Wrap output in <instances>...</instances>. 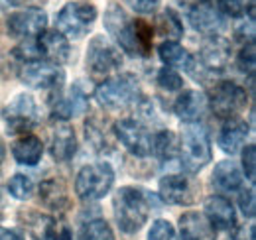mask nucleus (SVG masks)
Segmentation results:
<instances>
[{
  "mask_svg": "<svg viewBox=\"0 0 256 240\" xmlns=\"http://www.w3.org/2000/svg\"><path fill=\"white\" fill-rule=\"evenodd\" d=\"M20 0H0V8H10V6H16Z\"/></svg>",
  "mask_w": 256,
  "mask_h": 240,
  "instance_id": "41",
  "label": "nucleus"
},
{
  "mask_svg": "<svg viewBox=\"0 0 256 240\" xmlns=\"http://www.w3.org/2000/svg\"><path fill=\"white\" fill-rule=\"evenodd\" d=\"M18 77L26 87L40 90H60L64 87L65 73L62 65L50 61H28L18 69Z\"/></svg>",
  "mask_w": 256,
  "mask_h": 240,
  "instance_id": "9",
  "label": "nucleus"
},
{
  "mask_svg": "<svg viewBox=\"0 0 256 240\" xmlns=\"http://www.w3.org/2000/svg\"><path fill=\"white\" fill-rule=\"evenodd\" d=\"M158 56L166 63V67H172V69H186L188 71L193 61L192 54L180 42H174V40L162 42L160 48H158Z\"/></svg>",
  "mask_w": 256,
  "mask_h": 240,
  "instance_id": "26",
  "label": "nucleus"
},
{
  "mask_svg": "<svg viewBox=\"0 0 256 240\" xmlns=\"http://www.w3.org/2000/svg\"><path fill=\"white\" fill-rule=\"evenodd\" d=\"M238 207L242 210V214L246 218H252L256 214V197H254V189H240V195H238Z\"/></svg>",
  "mask_w": 256,
  "mask_h": 240,
  "instance_id": "36",
  "label": "nucleus"
},
{
  "mask_svg": "<svg viewBox=\"0 0 256 240\" xmlns=\"http://www.w3.org/2000/svg\"><path fill=\"white\" fill-rule=\"evenodd\" d=\"M152 210V201L150 195L144 189L138 187H120L114 195V218L120 226L122 232L134 234L138 232Z\"/></svg>",
  "mask_w": 256,
  "mask_h": 240,
  "instance_id": "1",
  "label": "nucleus"
},
{
  "mask_svg": "<svg viewBox=\"0 0 256 240\" xmlns=\"http://www.w3.org/2000/svg\"><path fill=\"white\" fill-rule=\"evenodd\" d=\"M95 98L100 106L108 110H124V108L138 106V102L144 96H142L136 75L120 73V75L104 79L95 89Z\"/></svg>",
  "mask_w": 256,
  "mask_h": 240,
  "instance_id": "2",
  "label": "nucleus"
},
{
  "mask_svg": "<svg viewBox=\"0 0 256 240\" xmlns=\"http://www.w3.org/2000/svg\"><path fill=\"white\" fill-rule=\"evenodd\" d=\"M24 226L28 228L34 240H58V222L56 218L42 214V212H28L24 216Z\"/></svg>",
  "mask_w": 256,
  "mask_h": 240,
  "instance_id": "25",
  "label": "nucleus"
},
{
  "mask_svg": "<svg viewBox=\"0 0 256 240\" xmlns=\"http://www.w3.org/2000/svg\"><path fill=\"white\" fill-rule=\"evenodd\" d=\"M219 12L226 18H254V0H219Z\"/></svg>",
  "mask_w": 256,
  "mask_h": 240,
  "instance_id": "30",
  "label": "nucleus"
},
{
  "mask_svg": "<svg viewBox=\"0 0 256 240\" xmlns=\"http://www.w3.org/2000/svg\"><path fill=\"white\" fill-rule=\"evenodd\" d=\"M6 189H8L10 197H14L18 201H28L34 195V181L24 174H16L14 178H10Z\"/></svg>",
  "mask_w": 256,
  "mask_h": 240,
  "instance_id": "32",
  "label": "nucleus"
},
{
  "mask_svg": "<svg viewBox=\"0 0 256 240\" xmlns=\"http://www.w3.org/2000/svg\"><path fill=\"white\" fill-rule=\"evenodd\" d=\"M188 20L195 30L203 36H219V32L223 30V16L219 12V8L213 6L211 0L193 4L190 8H186Z\"/></svg>",
  "mask_w": 256,
  "mask_h": 240,
  "instance_id": "15",
  "label": "nucleus"
},
{
  "mask_svg": "<svg viewBox=\"0 0 256 240\" xmlns=\"http://www.w3.org/2000/svg\"><path fill=\"white\" fill-rule=\"evenodd\" d=\"M124 4L136 14H154L160 6V0H124Z\"/></svg>",
  "mask_w": 256,
  "mask_h": 240,
  "instance_id": "38",
  "label": "nucleus"
},
{
  "mask_svg": "<svg viewBox=\"0 0 256 240\" xmlns=\"http://www.w3.org/2000/svg\"><path fill=\"white\" fill-rule=\"evenodd\" d=\"M58 240H71V238H69V232H67V230H64V234H62V236H58Z\"/></svg>",
  "mask_w": 256,
  "mask_h": 240,
  "instance_id": "44",
  "label": "nucleus"
},
{
  "mask_svg": "<svg viewBox=\"0 0 256 240\" xmlns=\"http://www.w3.org/2000/svg\"><path fill=\"white\" fill-rule=\"evenodd\" d=\"M152 154L162 162H172L178 156V138L170 130L154 132L152 136Z\"/></svg>",
  "mask_w": 256,
  "mask_h": 240,
  "instance_id": "28",
  "label": "nucleus"
},
{
  "mask_svg": "<svg viewBox=\"0 0 256 240\" xmlns=\"http://www.w3.org/2000/svg\"><path fill=\"white\" fill-rule=\"evenodd\" d=\"M158 34H160V36H166L168 40L174 38V42L184 36L182 20H180V16H178L174 10L168 8V10H164L160 16H158Z\"/></svg>",
  "mask_w": 256,
  "mask_h": 240,
  "instance_id": "31",
  "label": "nucleus"
},
{
  "mask_svg": "<svg viewBox=\"0 0 256 240\" xmlns=\"http://www.w3.org/2000/svg\"><path fill=\"white\" fill-rule=\"evenodd\" d=\"M242 170H244L246 180L254 181V174H256V146L254 144H248V146H244V150H242Z\"/></svg>",
  "mask_w": 256,
  "mask_h": 240,
  "instance_id": "37",
  "label": "nucleus"
},
{
  "mask_svg": "<svg viewBox=\"0 0 256 240\" xmlns=\"http://www.w3.org/2000/svg\"><path fill=\"white\" fill-rule=\"evenodd\" d=\"M215 228L199 212H184L180 216V236L182 240H215Z\"/></svg>",
  "mask_w": 256,
  "mask_h": 240,
  "instance_id": "22",
  "label": "nucleus"
},
{
  "mask_svg": "<svg viewBox=\"0 0 256 240\" xmlns=\"http://www.w3.org/2000/svg\"><path fill=\"white\" fill-rule=\"evenodd\" d=\"M209 104H207V96L199 90H184L176 102H174V112L178 114V118H182L186 124L192 122H201L205 116Z\"/></svg>",
  "mask_w": 256,
  "mask_h": 240,
  "instance_id": "18",
  "label": "nucleus"
},
{
  "mask_svg": "<svg viewBox=\"0 0 256 240\" xmlns=\"http://www.w3.org/2000/svg\"><path fill=\"white\" fill-rule=\"evenodd\" d=\"M40 197L44 201L46 207L50 209H64L67 205V189H65L64 181L56 180H46L40 185Z\"/></svg>",
  "mask_w": 256,
  "mask_h": 240,
  "instance_id": "27",
  "label": "nucleus"
},
{
  "mask_svg": "<svg viewBox=\"0 0 256 240\" xmlns=\"http://www.w3.org/2000/svg\"><path fill=\"white\" fill-rule=\"evenodd\" d=\"M148 240H176V228L170 220L158 218L148 230Z\"/></svg>",
  "mask_w": 256,
  "mask_h": 240,
  "instance_id": "34",
  "label": "nucleus"
},
{
  "mask_svg": "<svg viewBox=\"0 0 256 240\" xmlns=\"http://www.w3.org/2000/svg\"><path fill=\"white\" fill-rule=\"evenodd\" d=\"M248 132H250V126L244 120L238 118V116L236 118L224 120V124L221 126V132L217 136V144H219V148L224 154H230L232 156V154H236V152L244 146Z\"/></svg>",
  "mask_w": 256,
  "mask_h": 240,
  "instance_id": "20",
  "label": "nucleus"
},
{
  "mask_svg": "<svg viewBox=\"0 0 256 240\" xmlns=\"http://www.w3.org/2000/svg\"><path fill=\"white\" fill-rule=\"evenodd\" d=\"M77 240H114V232L106 220L91 218L79 228Z\"/></svg>",
  "mask_w": 256,
  "mask_h": 240,
  "instance_id": "29",
  "label": "nucleus"
},
{
  "mask_svg": "<svg viewBox=\"0 0 256 240\" xmlns=\"http://www.w3.org/2000/svg\"><path fill=\"white\" fill-rule=\"evenodd\" d=\"M0 240H24V236L18 234V232L12 230V228H4V226H0Z\"/></svg>",
  "mask_w": 256,
  "mask_h": 240,
  "instance_id": "40",
  "label": "nucleus"
},
{
  "mask_svg": "<svg viewBox=\"0 0 256 240\" xmlns=\"http://www.w3.org/2000/svg\"><path fill=\"white\" fill-rule=\"evenodd\" d=\"M205 218L215 230H232L236 226L234 207L223 195H211L205 199Z\"/></svg>",
  "mask_w": 256,
  "mask_h": 240,
  "instance_id": "16",
  "label": "nucleus"
},
{
  "mask_svg": "<svg viewBox=\"0 0 256 240\" xmlns=\"http://www.w3.org/2000/svg\"><path fill=\"white\" fill-rule=\"evenodd\" d=\"M104 28L108 36L116 42L118 48H122L130 56H142L138 42H136V28L134 20H130L124 8L116 2H110L108 8L104 10Z\"/></svg>",
  "mask_w": 256,
  "mask_h": 240,
  "instance_id": "7",
  "label": "nucleus"
},
{
  "mask_svg": "<svg viewBox=\"0 0 256 240\" xmlns=\"http://www.w3.org/2000/svg\"><path fill=\"white\" fill-rule=\"evenodd\" d=\"M2 118L6 122V128L10 134H26L40 122L38 104L32 94L20 92L16 94L2 110Z\"/></svg>",
  "mask_w": 256,
  "mask_h": 240,
  "instance_id": "8",
  "label": "nucleus"
},
{
  "mask_svg": "<svg viewBox=\"0 0 256 240\" xmlns=\"http://www.w3.org/2000/svg\"><path fill=\"white\" fill-rule=\"evenodd\" d=\"M199 2H205V0H182V4H184L186 8H190L193 4H199Z\"/></svg>",
  "mask_w": 256,
  "mask_h": 240,
  "instance_id": "42",
  "label": "nucleus"
},
{
  "mask_svg": "<svg viewBox=\"0 0 256 240\" xmlns=\"http://www.w3.org/2000/svg\"><path fill=\"white\" fill-rule=\"evenodd\" d=\"M48 26V14L42 8L28 6L22 10H16L8 16L6 20V28L10 32V36L14 38H38L40 34L46 32Z\"/></svg>",
  "mask_w": 256,
  "mask_h": 240,
  "instance_id": "13",
  "label": "nucleus"
},
{
  "mask_svg": "<svg viewBox=\"0 0 256 240\" xmlns=\"http://www.w3.org/2000/svg\"><path fill=\"white\" fill-rule=\"evenodd\" d=\"M246 98H248V94L240 85H236L232 81H221L211 89L209 96H207V104L215 116L228 120L236 118L244 110Z\"/></svg>",
  "mask_w": 256,
  "mask_h": 240,
  "instance_id": "6",
  "label": "nucleus"
},
{
  "mask_svg": "<svg viewBox=\"0 0 256 240\" xmlns=\"http://www.w3.org/2000/svg\"><path fill=\"white\" fill-rule=\"evenodd\" d=\"M178 156L182 160L184 170L190 174L201 172L211 162L213 158L211 140H209L207 130L199 122H192L184 126L180 142H178Z\"/></svg>",
  "mask_w": 256,
  "mask_h": 240,
  "instance_id": "3",
  "label": "nucleus"
},
{
  "mask_svg": "<svg viewBox=\"0 0 256 240\" xmlns=\"http://www.w3.org/2000/svg\"><path fill=\"white\" fill-rule=\"evenodd\" d=\"M50 150H52L54 160H58V162H69L75 156V152H77L75 132H73V128L67 122H64V120H60L56 124V128L52 130Z\"/></svg>",
  "mask_w": 256,
  "mask_h": 240,
  "instance_id": "21",
  "label": "nucleus"
},
{
  "mask_svg": "<svg viewBox=\"0 0 256 240\" xmlns=\"http://www.w3.org/2000/svg\"><path fill=\"white\" fill-rule=\"evenodd\" d=\"M38 48H40V58L42 61H50V63H56V65H62L69 60L71 56V48H69V42L64 34L60 32H44L40 34L38 38Z\"/></svg>",
  "mask_w": 256,
  "mask_h": 240,
  "instance_id": "17",
  "label": "nucleus"
},
{
  "mask_svg": "<svg viewBox=\"0 0 256 240\" xmlns=\"http://www.w3.org/2000/svg\"><path fill=\"white\" fill-rule=\"evenodd\" d=\"M96 20V8L91 2L75 0L65 4L58 14V32L65 38H83L93 28Z\"/></svg>",
  "mask_w": 256,
  "mask_h": 240,
  "instance_id": "5",
  "label": "nucleus"
},
{
  "mask_svg": "<svg viewBox=\"0 0 256 240\" xmlns=\"http://www.w3.org/2000/svg\"><path fill=\"white\" fill-rule=\"evenodd\" d=\"M89 108V98L87 94L81 90V87H73L65 94H58L54 104H52V112L58 120L67 122L69 118H75L79 114H83Z\"/></svg>",
  "mask_w": 256,
  "mask_h": 240,
  "instance_id": "19",
  "label": "nucleus"
},
{
  "mask_svg": "<svg viewBox=\"0 0 256 240\" xmlns=\"http://www.w3.org/2000/svg\"><path fill=\"white\" fill-rule=\"evenodd\" d=\"M236 65L246 73H254V65H256V54H254V42H248L242 46V50L238 52V58H236Z\"/></svg>",
  "mask_w": 256,
  "mask_h": 240,
  "instance_id": "35",
  "label": "nucleus"
},
{
  "mask_svg": "<svg viewBox=\"0 0 256 240\" xmlns=\"http://www.w3.org/2000/svg\"><path fill=\"white\" fill-rule=\"evenodd\" d=\"M114 183V170L106 162L87 164L75 178V193L81 201H98L110 193Z\"/></svg>",
  "mask_w": 256,
  "mask_h": 240,
  "instance_id": "4",
  "label": "nucleus"
},
{
  "mask_svg": "<svg viewBox=\"0 0 256 240\" xmlns=\"http://www.w3.org/2000/svg\"><path fill=\"white\" fill-rule=\"evenodd\" d=\"M12 156L22 166H36L42 160V156H44V144H42V140L38 136L24 134L20 140L14 142Z\"/></svg>",
  "mask_w": 256,
  "mask_h": 240,
  "instance_id": "24",
  "label": "nucleus"
},
{
  "mask_svg": "<svg viewBox=\"0 0 256 240\" xmlns=\"http://www.w3.org/2000/svg\"><path fill=\"white\" fill-rule=\"evenodd\" d=\"M199 195V183L180 174H170L160 180V197L170 205H193Z\"/></svg>",
  "mask_w": 256,
  "mask_h": 240,
  "instance_id": "12",
  "label": "nucleus"
},
{
  "mask_svg": "<svg viewBox=\"0 0 256 240\" xmlns=\"http://www.w3.org/2000/svg\"><path fill=\"white\" fill-rule=\"evenodd\" d=\"M85 61H87V69L93 75H108V73L120 69L122 56L110 40H106L104 36H95L89 42Z\"/></svg>",
  "mask_w": 256,
  "mask_h": 240,
  "instance_id": "11",
  "label": "nucleus"
},
{
  "mask_svg": "<svg viewBox=\"0 0 256 240\" xmlns=\"http://www.w3.org/2000/svg\"><path fill=\"white\" fill-rule=\"evenodd\" d=\"M4 156H6V148H4V142L0 140V166H2V162H4Z\"/></svg>",
  "mask_w": 256,
  "mask_h": 240,
  "instance_id": "43",
  "label": "nucleus"
},
{
  "mask_svg": "<svg viewBox=\"0 0 256 240\" xmlns=\"http://www.w3.org/2000/svg\"><path fill=\"white\" fill-rule=\"evenodd\" d=\"M230 52H228V44L219 36H211L199 50L197 60H193V65L199 67L205 73H219L223 71L228 63Z\"/></svg>",
  "mask_w": 256,
  "mask_h": 240,
  "instance_id": "14",
  "label": "nucleus"
},
{
  "mask_svg": "<svg viewBox=\"0 0 256 240\" xmlns=\"http://www.w3.org/2000/svg\"><path fill=\"white\" fill-rule=\"evenodd\" d=\"M156 83H158L164 90H168V92L184 89V79H182V75H180L176 69H172V67H162L160 71L156 73Z\"/></svg>",
  "mask_w": 256,
  "mask_h": 240,
  "instance_id": "33",
  "label": "nucleus"
},
{
  "mask_svg": "<svg viewBox=\"0 0 256 240\" xmlns=\"http://www.w3.org/2000/svg\"><path fill=\"white\" fill-rule=\"evenodd\" d=\"M242 172L240 168L230 162V160H223L215 166V172H213V183L217 185V189H221L224 193H232V191H238L242 187Z\"/></svg>",
  "mask_w": 256,
  "mask_h": 240,
  "instance_id": "23",
  "label": "nucleus"
},
{
  "mask_svg": "<svg viewBox=\"0 0 256 240\" xmlns=\"http://www.w3.org/2000/svg\"><path fill=\"white\" fill-rule=\"evenodd\" d=\"M114 136L132 156L146 158L152 154V132L138 118H120L112 126Z\"/></svg>",
  "mask_w": 256,
  "mask_h": 240,
  "instance_id": "10",
  "label": "nucleus"
},
{
  "mask_svg": "<svg viewBox=\"0 0 256 240\" xmlns=\"http://www.w3.org/2000/svg\"><path fill=\"white\" fill-rule=\"evenodd\" d=\"M234 234L232 240H254V226H240V228H232Z\"/></svg>",
  "mask_w": 256,
  "mask_h": 240,
  "instance_id": "39",
  "label": "nucleus"
}]
</instances>
